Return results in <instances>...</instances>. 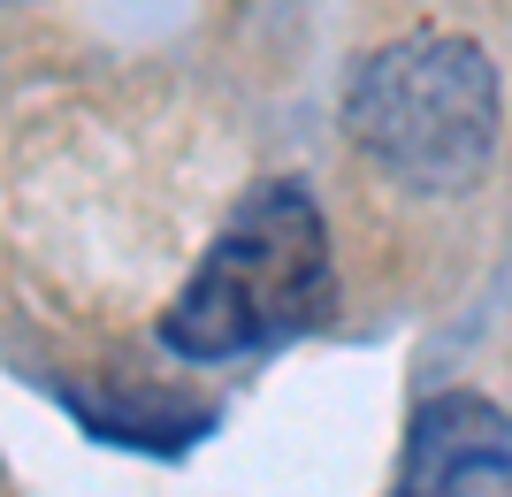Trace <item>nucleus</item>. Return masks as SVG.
<instances>
[{
  "label": "nucleus",
  "mask_w": 512,
  "mask_h": 497,
  "mask_svg": "<svg viewBox=\"0 0 512 497\" xmlns=\"http://www.w3.org/2000/svg\"><path fill=\"white\" fill-rule=\"evenodd\" d=\"M329 230L299 184H253L214 230L207 260L161 314V345L184 360H237V352L283 345L329 314Z\"/></svg>",
  "instance_id": "f257e3e1"
},
{
  "label": "nucleus",
  "mask_w": 512,
  "mask_h": 497,
  "mask_svg": "<svg viewBox=\"0 0 512 497\" xmlns=\"http://www.w3.org/2000/svg\"><path fill=\"white\" fill-rule=\"evenodd\" d=\"M344 130L398 192H474L497 153V69L459 31H398L352 69Z\"/></svg>",
  "instance_id": "f03ea898"
},
{
  "label": "nucleus",
  "mask_w": 512,
  "mask_h": 497,
  "mask_svg": "<svg viewBox=\"0 0 512 497\" xmlns=\"http://www.w3.org/2000/svg\"><path fill=\"white\" fill-rule=\"evenodd\" d=\"M398 497H512V421L474 390L421 398L406 429Z\"/></svg>",
  "instance_id": "7ed1b4c3"
}]
</instances>
